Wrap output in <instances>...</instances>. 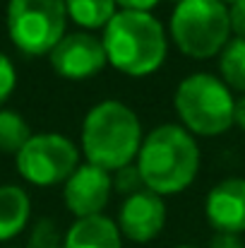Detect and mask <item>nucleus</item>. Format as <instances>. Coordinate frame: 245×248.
I'll return each instance as SVG.
<instances>
[{"label":"nucleus","mask_w":245,"mask_h":248,"mask_svg":"<svg viewBox=\"0 0 245 248\" xmlns=\"http://www.w3.org/2000/svg\"><path fill=\"white\" fill-rule=\"evenodd\" d=\"M135 166L147 190L173 195L195 181L200 171V147L185 128L159 125L142 140Z\"/></svg>","instance_id":"obj_1"},{"label":"nucleus","mask_w":245,"mask_h":248,"mask_svg":"<svg viewBox=\"0 0 245 248\" xmlns=\"http://www.w3.org/2000/svg\"><path fill=\"white\" fill-rule=\"evenodd\" d=\"M142 140L137 113L115 99L96 104L82 125V152L86 162L106 171H120L132 164Z\"/></svg>","instance_id":"obj_2"},{"label":"nucleus","mask_w":245,"mask_h":248,"mask_svg":"<svg viewBox=\"0 0 245 248\" xmlns=\"http://www.w3.org/2000/svg\"><path fill=\"white\" fill-rule=\"evenodd\" d=\"M101 44L108 63L130 75L144 78L157 73L166 61V31L152 12L120 10L103 29Z\"/></svg>","instance_id":"obj_3"},{"label":"nucleus","mask_w":245,"mask_h":248,"mask_svg":"<svg viewBox=\"0 0 245 248\" xmlns=\"http://www.w3.org/2000/svg\"><path fill=\"white\" fill-rule=\"evenodd\" d=\"M171 39L190 58H212L231 41L229 7L221 0H180L171 15Z\"/></svg>","instance_id":"obj_4"},{"label":"nucleus","mask_w":245,"mask_h":248,"mask_svg":"<svg viewBox=\"0 0 245 248\" xmlns=\"http://www.w3.org/2000/svg\"><path fill=\"white\" fill-rule=\"evenodd\" d=\"M175 113L183 125L197 135L214 138L233 125L236 99L231 89L209 73H195L175 89Z\"/></svg>","instance_id":"obj_5"},{"label":"nucleus","mask_w":245,"mask_h":248,"mask_svg":"<svg viewBox=\"0 0 245 248\" xmlns=\"http://www.w3.org/2000/svg\"><path fill=\"white\" fill-rule=\"evenodd\" d=\"M65 0H10L7 31L12 44L27 56L51 53L65 36Z\"/></svg>","instance_id":"obj_6"},{"label":"nucleus","mask_w":245,"mask_h":248,"mask_svg":"<svg viewBox=\"0 0 245 248\" xmlns=\"http://www.w3.org/2000/svg\"><path fill=\"white\" fill-rule=\"evenodd\" d=\"M80 166V152L65 135L41 133L17 152V171L34 186L65 183Z\"/></svg>","instance_id":"obj_7"},{"label":"nucleus","mask_w":245,"mask_h":248,"mask_svg":"<svg viewBox=\"0 0 245 248\" xmlns=\"http://www.w3.org/2000/svg\"><path fill=\"white\" fill-rule=\"evenodd\" d=\"M51 56V68L65 78V80H86L101 73L108 65L106 48L101 39L91 34H65L60 44L48 53Z\"/></svg>","instance_id":"obj_8"},{"label":"nucleus","mask_w":245,"mask_h":248,"mask_svg":"<svg viewBox=\"0 0 245 248\" xmlns=\"http://www.w3.org/2000/svg\"><path fill=\"white\" fill-rule=\"evenodd\" d=\"M65 207L77 217H94L108 205L111 198V171L94 164H82L65 181Z\"/></svg>","instance_id":"obj_9"},{"label":"nucleus","mask_w":245,"mask_h":248,"mask_svg":"<svg viewBox=\"0 0 245 248\" xmlns=\"http://www.w3.org/2000/svg\"><path fill=\"white\" fill-rule=\"evenodd\" d=\"M163 227H166V205L161 195L144 188L125 198L118 215V229L125 239L135 244H147L161 234Z\"/></svg>","instance_id":"obj_10"},{"label":"nucleus","mask_w":245,"mask_h":248,"mask_svg":"<svg viewBox=\"0 0 245 248\" xmlns=\"http://www.w3.org/2000/svg\"><path fill=\"white\" fill-rule=\"evenodd\" d=\"M204 212L216 234L245 232V178H224L216 183L204 202Z\"/></svg>","instance_id":"obj_11"},{"label":"nucleus","mask_w":245,"mask_h":248,"mask_svg":"<svg viewBox=\"0 0 245 248\" xmlns=\"http://www.w3.org/2000/svg\"><path fill=\"white\" fill-rule=\"evenodd\" d=\"M63 248H123V234L118 224L103 215L82 217L68 229Z\"/></svg>","instance_id":"obj_12"},{"label":"nucleus","mask_w":245,"mask_h":248,"mask_svg":"<svg viewBox=\"0 0 245 248\" xmlns=\"http://www.w3.org/2000/svg\"><path fill=\"white\" fill-rule=\"evenodd\" d=\"M31 202L19 186H0V241L14 239L29 222Z\"/></svg>","instance_id":"obj_13"},{"label":"nucleus","mask_w":245,"mask_h":248,"mask_svg":"<svg viewBox=\"0 0 245 248\" xmlns=\"http://www.w3.org/2000/svg\"><path fill=\"white\" fill-rule=\"evenodd\" d=\"M68 17L82 29H106V24L118 15L115 0H65Z\"/></svg>","instance_id":"obj_14"},{"label":"nucleus","mask_w":245,"mask_h":248,"mask_svg":"<svg viewBox=\"0 0 245 248\" xmlns=\"http://www.w3.org/2000/svg\"><path fill=\"white\" fill-rule=\"evenodd\" d=\"M219 70H221V82L229 89L243 92L245 94V41L233 39L226 44L219 58Z\"/></svg>","instance_id":"obj_15"},{"label":"nucleus","mask_w":245,"mask_h":248,"mask_svg":"<svg viewBox=\"0 0 245 248\" xmlns=\"http://www.w3.org/2000/svg\"><path fill=\"white\" fill-rule=\"evenodd\" d=\"M31 138L27 121L14 111H0V152L17 155Z\"/></svg>","instance_id":"obj_16"},{"label":"nucleus","mask_w":245,"mask_h":248,"mask_svg":"<svg viewBox=\"0 0 245 248\" xmlns=\"http://www.w3.org/2000/svg\"><path fill=\"white\" fill-rule=\"evenodd\" d=\"M115 186H118V190H120V193L132 195V193H140V186H144V183H142V176H140L137 166L130 164V166H125V169H120V171H118Z\"/></svg>","instance_id":"obj_17"},{"label":"nucleus","mask_w":245,"mask_h":248,"mask_svg":"<svg viewBox=\"0 0 245 248\" xmlns=\"http://www.w3.org/2000/svg\"><path fill=\"white\" fill-rule=\"evenodd\" d=\"M14 84H17V73H14V65H12V61L5 56V53H0V104L12 94V89H14Z\"/></svg>","instance_id":"obj_18"},{"label":"nucleus","mask_w":245,"mask_h":248,"mask_svg":"<svg viewBox=\"0 0 245 248\" xmlns=\"http://www.w3.org/2000/svg\"><path fill=\"white\" fill-rule=\"evenodd\" d=\"M58 232L51 222H39V227L34 229V236L29 241V248H51L58 246Z\"/></svg>","instance_id":"obj_19"},{"label":"nucleus","mask_w":245,"mask_h":248,"mask_svg":"<svg viewBox=\"0 0 245 248\" xmlns=\"http://www.w3.org/2000/svg\"><path fill=\"white\" fill-rule=\"evenodd\" d=\"M229 19H231V31L236 39L245 41V0H238L229 7Z\"/></svg>","instance_id":"obj_20"},{"label":"nucleus","mask_w":245,"mask_h":248,"mask_svg":"<svg viewBox=\"0 0 245 248\" xmlns=\"http://www.w3.org/2000/svg\"><path fill=\"white\" fill-rule=\"evenodd\" d=\"M161 0H115V5L120 10H130V12H149Z\"/></svg>","instance_id":"obj_21"},{"label":"nucleus","mask_w":245,"mask_h":248,"mask_svg":"<svg viewBox=\"0 0 245 248\" xmlns=\"http://www.w3.org/2000/svg\"><path fill=\"white\" fill-rule=\"evenodd\" d=\"M209 248H245L238 234H216Z\"/></svg>","instance_id":"obj_22"},{"label":"nucleus","mask_w":245,"mask_h":248,"mask_svg":"<svg viewBox=\"0 0 245 248\" xmlns=\"http://www.w3.org/2000/svg\"><path fill=\"white\" fill-rule=\"evenodd\" d=\"M233 125H238V128L245 130V94L236 101V108H233Z\"/></svg>","instance_id":"obj_23"},{"label":"nucleus","mask_w":245,"mask_h":248,"mask_svg":"<svg viewBox=\"0 0 245 248\" xmlns=\"http://www.w3.org/2000/svg\"><path fill=\"white\" fill-rule=\"evenodd\" d=\"M221 2H224V5H226V2H231V5H233V2H238V0H221Z\"/></svg>","instance_id":"obj_24"},{"label":"nucleus","mask_w":245,"mask_h":248,"mask_svg":"<svg viewBox=\"0 0 245 248\" xmlns=\"http://www.w3.org/2000/svg\"><path fill=\"white\" fill-rule=\"evenodd\" d=\"M51 248H63V244H58V246H51Z\"/></svg>","instance_id":"obj_25"},{"label":"nucleus","mask_w":245,"mask_h":248,"mask_svg":"<svg viewBox=\"0 0 245 248\" xmlns=\"http://www.w3.org/2000/svg\"><path fill=\"white\" fill-rule=\"evenodd\" d=\"M178 248H195V246H178Z\"/></svg>","instance_id":"obj_26"},{"label":"nucleus","mask_w":245,"mask_h":248,"mask_svg":"<svg viewBox=\"0 0 245 248\" xmlns=\"http://www.w3.org/2000/svg\"><path fill=\"white\" fill-rule=\"evenodd\" d=\"M178 2H180V0H178Z\"/></svg>","instance_id":"obj_27"}]
</instances>
